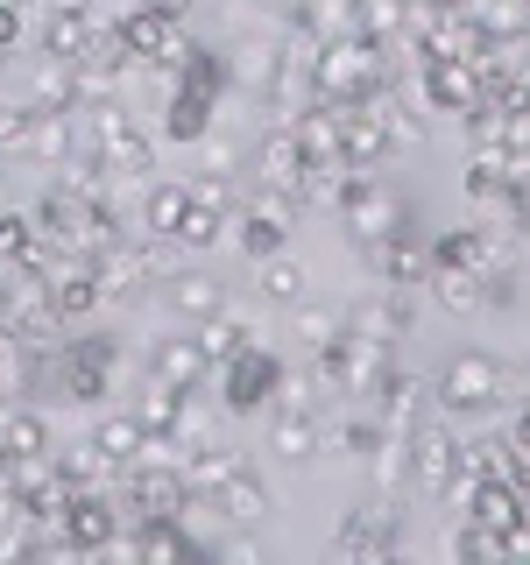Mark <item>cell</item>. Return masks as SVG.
Wrapping results in <instances>:
<instances>
[{"label":"cell","mask_w":530,"mask_h":565,"mask_svg":"<svg viewBox=\"0 0 530 565\" xmlns=\"http://www.w3.org/2000/svg\"><path fill=\"white\" fill-rule=\"evenodd\" d=\"M424 99L446 106V114H467L481 99V71L467 57H446V50H424Z\"/></svg>","instance_id":"obj_3"},{"label":"cell","mask_w":530,"mask_h":565,"mask_svg":"<svg viewBox=\"0 0 530 565\" xmlns=\"http://www.w3.org/2000/svg\"><path fill=\"white\" fill-rule=\"evenodd\" d=\"M361 29H368V35H396V29H411V0H368V8H361Z\"/></svg>","instance_id":"obj_12"},{"label":"cell","mask_w":530,"mask_h":565,"mask_svg":"<svg viewBox=\"0 0 530 565\" xmlns=\"http://www.w3.org/2000/svg\"><path fill=\"white\" fill-rule=\"evenodd\" d=\"M467 516L488 523V530H517V523H523V494H517V481H502V473L474 481V488H467Z\"/></svg>","instance_id":"obj_8"},{"label":"cell","mask_w":530,"mask_h":565,"mask_svg":"<svg viewBox=\"0 0 530 565\" xmlns=\"http://www.w3.org/2000/svg\"><path fill=\"white\" fill-rule=\"evenodd\" d=\"M340 552L347 558H396V509H389V494L340 530Z\"/></svg>","instance_id":"obj_6"},{"label":"cell","mask_w":530,"mask_h":565,"mask_svg":"<svg viewBox=\"0 0 530 565\" xmlns=\"http://www.w3.org/2000/svg\"><path fill=\"white\" fill-rule=\"evenodd\" d=\"M276 446L290 452V459H305V452L318 446V424H311L305 411H297V403H290V411H283V424H276Z\"/></svg>","instance_id":"obj_11"},{"label":"cell","mask_w":530,"mask_h":565,"mask_svg":"<svg viewBox=\"0 0 530 565\" xmlns=\"http://www.w3.org/2000/svg\"><path fill=\"white\" fill-rule=\"evenodd\" d=\"M509 446H517V452H523V459H530V411H523V417H517V424H509Z\"/></svg>","instance_id":"obj_18"},{"label":"cell","mask_w":530,"mask_h":565,"mask_svg":"<svg viewBox=\"0 0 530 565\" xmlns=\"http://www.w3.org/2000/svg\"><path fill=\"white\" fill-rule=\"evenodd\" d=\"M502 537H509V530H488V523L467 516V523H459V537H453V552H459V558H509Z\"/></svg>","instance_id":"obj_9"},{"label":"cell","mask_w":530,"mask_h":565,"mask_svg":"<svg viewBox=\"0 0 530 565\" xmlns=\"http://www.w3.org/2000/svg\"><path fill=\"white\" fill-rule=\"evenodd\" d=\"M438 403H446V411H502L509 375L488 361V353H453L446 375H438Z\"/></svg>","instance_id":"obj_1"},{"label":"cell","mask_w":530,"mask_h":565,"mask_svg":"<svg viewBox=\"0 0 530 565\" xmlns=\"http://www.w3.org/2000/svg\"><path fill=\"white\" fill-rule=\"evenodd\" d=\"M424 417H432V396H424V382H417V375H382V417H375L382 431H389V438H411Z\"/></svg>","instance_id":"obj_5"},{"label":"cell","mask_w":530,"mask_h":565,"mask_svg":"<svg viewBox=\"0 0 530 565\" xmlns=\"http://www.w3.org/2000/svg\"><path fill=\"white\" fill-rule=\"evenodd\" d=\"M424 282H432V297H438L446 311H459V318H474V311L488 305V282L474 276V269H459V262H438V255H432V269H424Z\"/></svg>","instance_id":"obj_7"},{"label":"cell","mask_w":530,"mask_h":565,"mask_svg":"<svg viewBox=\"0 0 530 565\" xmlns=\"http://www.w3.org/2000/svg\"><path fill=\"white\" fill-rule=\"evenodd\" d=\"M347 220H353V234L361 241H389L396 226H411V212H403L396 199H389L382 184H368V177H347Z\"/></svg>","instance_id":"obj_4"},{"label":"cell","mask_w":530,"mask_h":565,"mask_svg":"<svg viewBox=\"0 0 530 565\" xmlns=\"http://www.w3.org/2000/svg\"><path fill=\"white\" fill-rule=\"evenodd\" d=\"M305 290V269L297 262H269V297H297Z\"/></svg>","instance_id":"obj_16"},{"label":"cell","mask_w":530,"mask_h":565,"mask_svg":"<svg viewBox=\"0 0 530 565\" xmlns=\"http://www.w3.org/2000/svg\"><path fill=\"white\" fill-rule=\"evenodd\" d=\"M297 170H305V163H297V141H276V149H269V177H276V184H297Z\"/></svg>","instance_id":"obj_15"},{"label":"cell","mask_w":530,"mask_h":565,"mask_svg":"<svg viewBox=\"0 0 530 565\" xmlns=\"http://www.w3.org/2000/svg\"><path fill=\"white\" fill-rule=\"evenodd\" d=\"M269 382H276V367L262 361V353H241V367H234V403H241V411H255Z\"/></svg>","instance_id":"obj_10"},{"label":"cell","mask_w":530,"mask_h":565,"mask_svg":"<svg viewBox=\"0 0 530 565\" xmlns=\"http://www.w3.org/2000/svg\"><path fill=\"white\" fill-rule=\"evenodd\" d=\"M234 509H241V516H262V509H269V494H262V488H234Z\"/></svg>","instance_id":"obj_17"},{"label":"cell","mask_w":530,"mask_h":565,"mask_svg":"<svg viewBox=\"0 0 530 565\" xmlns=\"http://www.w3.org/2000/svg\"><path fill=\"white\" fill-rule=\"evenodd\" d=\"M297 332H305V340H311V347H332V340H340V332H347V318H326V311H305V318H297Z\"/></svg>","instance_id":"obj_13"},{"label":"cell","mask_w":530,"mask_h":565,"mask_svg":"<svg viewBox=\"0 0 530 565\" xmlns=\"http://www.w3.org/2000/svg\"><path fill=\"white\" fill-rule=\"evenodd\" d=\"M502 226L517 234V226H530V177H517L509 184V199H502Z\"/></svg>","instance_id":"obj_14"},{"label":"cell","mask_w":530,"mask_h":565,"mask_svg":"<svg viewBox=\"0 0 530 565\" xmlns=\"http://www.w3.org/2000/svg\"><path fill=\"white\" fill-rule=\"evenodd\" d=\"M453 459H459V438L446 431V424L424 417L417 431H411V488L438 502V494H446V481H453Z\"/></svg>","instance_id":"obj_2"}]
</instances>
